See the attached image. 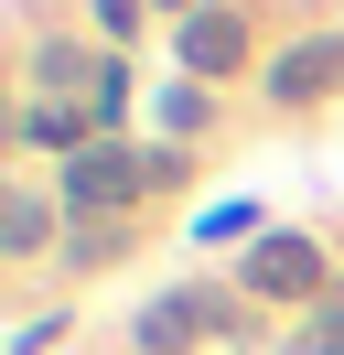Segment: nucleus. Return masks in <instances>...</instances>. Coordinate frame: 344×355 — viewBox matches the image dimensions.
I'll use <instances>...</instances> for the list:
<instances>
[{
  "label": "nucleus",
  "mask_w": 344,
  "mask_h": 355,
  "mask_svg": "<svg viewBox=\"0 0 344 355\" xmlns=\"http://www.w3.org/2000/svg\"><path fill=\"white\" fill-rule=\"evenodd\" d=\"M140 183H150V162L108 151V140H97V151H76V162H64V205H76V226H97V237H108V216H119V205L140 194Z\"/></svg>",
  "instance_id": "nucleus-1"
},
{
  "label": "nucleus",
  "mask_w": 344,
  "mask_h": 355,
  "mask_svg": "<svg viewBox=\"0 0 344 355\" xmlns=\"http://www.w3.org/2000/svg\"><path fill=\"white\" fill-rule=\"evenodd\" d=\"M258 87H269V108H312V97H334V87H344V33H301Z\"/></svg>",
  "instance_id": "nucleus-2"
},
{
  "label": "nucleus",
  "mask_w": 344,
  "mask_h": 355,
  "mask_svg": "<svg viewBox=\"0 0 344 355\" xmlns=\"http://www.w3.org/2000/svg\"><path fill=\"white\" fill-rule=\"evenodd\" d=\"M248 291L258 302H322V248L312 237H258L248 248Z\"/></svg>",
  "instance_id": "nucleus-3"
},
{
  "label": "nucleus",
  "mask_w": 344,
  "mask_h": 355,
  "mask_svg": "<svg viewBox=\"0 0 344 355\" xmlns=\"http://www.w3.org/2000/svg\"><path fill=\"white\" fill-rule=\"evenodd\" d=\"M172 54H183V76H237L248 65V22H237V11H194V22L172 33Z\"/></svg>",
  "instance_id": "nucleus-4"
},
{
  "label": "nucleus",
  "mask_w": 344,
  "mask_h": 355,
  "mask_svg": "<svg viewBox=\"0 0 344 355\" xmlns=\"http://www.w3.org/2000/svg\"><path fill=\"white\" fill-rule=\"evenodd\" d=\"M194 334H205V302H194V291H162V302L140 312V345H150V355H183Z\"/></svg>",
  "instance_id": "nucleus-5"
},
{
  "label": "nucleus",
  "mask_w": 344,
  "mask_h": 355,
  "mask_svg": "<svg viewBox=\"0 0 344 355\" xmlns=\"http://www.w3.org/2000/svg\"><path fill=\"white\" fill-rule=\"evenodd\" d=\"M22 130H33V151H76V140H86V119L64 108V97H33V108H22ZM86 151H97V140H86Z\"/></svg>",
  "instance_id": "nucleus-6"
},
{
  "label": "nucleus",
  "mask_w": 344,
  "mask_h": 355,
  "mask_svg": "<svg viewBox=\"0 0 344 355\" xmlns=\"http://www.w3.org/2000/svg\"><path fill=\"white\" fill-rule=\"evenodd\" d=\"M0 248H11V259L43 248V194H0Z\"/></svg>",
  "instance_id": "nucleus-7"
},
{
  "label": "nucleus",
  "mask_w": 344,
  "mask_h": 355,
  "mask_svg": "<svg viewBox=\"0 0 344 355\" xmlns=\"http://www.w3.org/2000/svg\"><path fill=\"white\" fill-rule=\"evenodd\" d=\"M33 76H43V87H76L86 54H76V44H43V54H33Z\"/></svg>",
  "instance_id": "nucleus-8"
},
{
  "label": "nucleus",
  "mask_w": 344,
  "mask_h": 355,
  "mask_svg": "<svg viewBox=\"0 0 344 355\" xmlns=\"http://www.w3.org/2000/svg\"><path fill=\"white\" fill-rule=\"evenodd\" d=\"M162 130H205V87H162Z\"/></svg>",
  "instance_id": "nucleus-9"
},
{
  "label": "nucleus",
  "mask_w": 344,
  "mask_h": 355,
  "mask_svg": "<svg viewBox=\"0 0 344 355\" xmlns=\"http://www.w3.org/2000/svg\"><path fill=\"white\" fill-rule=\"evenodd\" d=\"M248 226H258V205H215V216L194 226V237H215V248H226V237H248Z\"/></svg>",
  "instance_id": "nucleus-10"
},
{
  "label": "nucleus",
  "mask_w": 344,
  "mask_h": 355,
  "mask_svg": "<svg viewBox=\"0 0 344 355\" xmlns=\"http://www.w3.org/2000/svg\"><path fill=\"white\" fill-rule=\"evenodd\" d=\"M291 355H344V302H334V312H322V323H312V334H301V345H291Z\"/></svg>",
  "instance_id": "nucleus-11"
},
{
  "label": "nucleus",
  "mask_w": 344,
  "mask_h": 355,
  "mask_svg": "<svg viewBox=\"0 0 344 355\" xmlns=\"http://www.w3.org/2000/svg\"><path fill=\"white\" fill-rule=\"evenodd\" d=\"M162 11H183V22H194V0H162Z\"/></svg>",
  "instance_id": "nucleus-12"
}]
</instances>
